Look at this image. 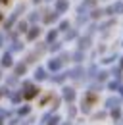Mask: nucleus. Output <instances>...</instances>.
I'll list each match as a JSON object with an SVG mask.
<instances>
[{
	"label": "nucleus",
	"instance_id": "f257e3e1",
	"mask_svg": "<svg viewBox=\"0 0 123 125\" xmlns=\"http://www.w3.org/2000/svg\"><path fill=\"white\" fill-rule=\"evenodd\" d=\"M35 94H37V91H35V87H27V93H25V98H33V96H35Z\"/></svg>",
	"mask_w": 123,
	"mask_h": 125
},
{
	"label": "nucleus",
	"instance_id": "f03ea898",
	"mask_svg": "<svg viewBox=\"0 0 123 125\" xmlns=\"http://www.w3.org/2000/svg\"><path fill=\"white\" fill-rule=\"evenodd\" d=\"M39 33H41V29H33V31H29V39H35V37H39Z\"/></svg>",
	"mask_w": 123,
	"mask_h": 125
},
{
	"label": "nucleus",
	"instance_id": "7ed1b4c3",
	"mask_svg": "<svg viewBox=\"0 0 123 125\" xmlns=\"http://www.w3.org/2000/svg\"><path fill=\"white\" fill-rule=\"evenodd\" d=\"M2 63H4V65H12V58H10V56H4V58H2Z\"/></svg>",
	"mask_w": 123,
	"mask_h": 125
},
{
	"label": "nucleus",
	"instance_id": "20e7f679",
	"mask_svg": "<svg viewBox=\"0 0 123 125\" xmlns=\"http://www.w3.org/2000/svg\"><path fill=\"white\" fill-rule=\"evenodd\" d=\"M65 8H67V2L60 0V2H58V10H65Z\"/></svg>",
	"mask_w": 123,
	"mask_h": 125
},
{
	"label": "nucleus",
	"instance_id": "39448f33",
	"mask_svg": "<svg viewBox=\"0 0 123 125\" xmlns=\"http://www.w3.org/2000/svg\"><path fill=\"white\" fill-rule=\"evenodd\" d=\"M112 10H115V12H123V4H115Z\"/></svg>",
	"mask_w": 123,
	"mask_h": 125
},
{
	"label": "nucleus",
	"instance_id": "423d86ee",
	"mask_svg": "<svg viewBox=\"0 0 123 125\" xmlns=\"http://www.w3.org/2000/svg\"><path fill=\"white\" fill-rule=\"evenodd\" d=\"M0 2H4V4H6V2H8V0H0Z\"/></svg>",
	"mask_w": 123,
	"mask_h": 125
},
{
	"label": "nucleus",
	"instance_id": "0eeeda50",
	"mask_svg": "<svg viewBox=\"0 0 123 125\" xmlns=\"http://www.w3.org/2000/svg\"><path fill=\"white\" fill-rule=\"evenodd\" d=\"M0 19H2V14H0Z\"/></svg>",
	"mask_w": 123,
	"mask_h": 125
}]
</instances>
